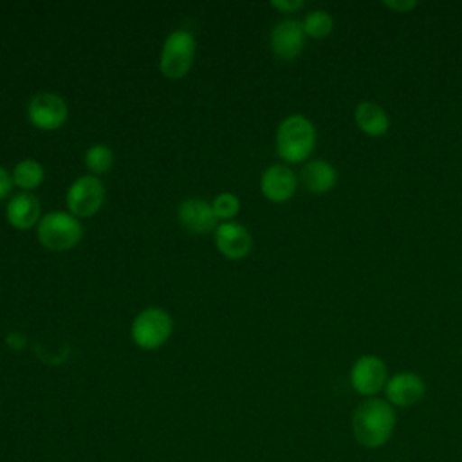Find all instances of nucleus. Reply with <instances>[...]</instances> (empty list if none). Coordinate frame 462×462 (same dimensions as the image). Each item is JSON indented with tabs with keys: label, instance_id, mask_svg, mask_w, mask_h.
<instances>
[{
	"label": "nucleus",
	"instance_id": "nucleus-6",
	"mask_svg": "<svg viewBox=\"0 0 462 462\" xmlns=\"http://www.w3.org/2000/svg\"><path fill=\"white\" fill-rule=\"evenodd\" d=\"M65 202L67 211L74 217H94L105 202V184L96 175H81L67 188Z\"/></svg>",
	"mask_w": 462,
	"mask_h": 462
},
{
	"label": "nucleus",
	"instance_id": "nucleus-13",
	"mask_svg": "<svg viewBox=\"0 0 462 462\" xmlns=\"http://www.w3.org/2000/svg\"><path fill=\"white\" fill-rule=\"evenodd\" d=\"M213 233L217 249L229 260H240L247 256L253 247L251 233L247 231L245 226L235 220L220 222Z\"/></svg>",
	"mask_w": 462,
	"mask_h": 462
},
{
	"label": "nucleus",
	"instance_id": "nucleus-19",
	"mask_svg": "<svg viewBox=\"0 0 462 462\" xmlns=\"http://www.w3.org/2000/svg\"><path fill=\"white\" fill-rule=\"evenodd\" d=\"M83 161H85V166L90 171V175L97 177V175L106 173L112 168V164H114V152L106 144L96 143V144L87 148V152L83 155Z\"/></svg>",
	"mask_w": 462,
	"mask_h": 462
},
{
	"label": "nucleus",
	"instance_id": "nucleus-1",
	"mask_svg": "<svg viewBox=\"0 0 462 462\" xmlns=\"http://www.w3.org/2000/svg\"><path fill=\"white\" fill-rule=\"evenodd\" d=\"M395 422V410L386 399L368 397L354 410L352 431L361 446L375 449L392 439Z\"/></svg>",
	"mask_w": 462,
	"mask_h": 462
},
{
	"label": "nucleus",
	"instance_id": "nucleus-20",
	"mask_svg": "<svg viewBox=\"0 0 462 462\" xmlns=\"http://www.w3.org/2000/svg\"><path fill=\"white\" fill-rule=\"evenodd\" d=\"M211 208L220 222H229L240 211V199L231 191H222L211 200Z\"/></svg>",
	"mask_w": 462,
	"mask_h": 462
},
{
	"label": "nucleus",
	"instance_id": "nucleus-21",
	"mask_svg": "<svg viewBox=\"0 0 462 462\" xmlns=\"http://www.w3.org/2000/svg\"><path fill=\"white\" fill-rule=\"evenodd\" d=\"M419 5V2L415 0H383V7L399 13V14H406L410 11H413Z\"/></svg>",
	"mask_w": 462,
	"mask_h": 462
},
{
	"label": "nucleus",
	"instance_id": "nucleus-18",
	"mask_svg": "<svg viewBox=\"0 0 462 462\" xmlns=\"http://www.w3.org/2000/svg\"><path fill=\"white\" fill-rule=\"evenodd\" d=\"M301 23H303L305 36L314 38V40L327 38L334 29V18L325 9H314V11L307 13L305 18L301 20Z\"/></svg>",
	"mask_w": 462,
	"mask_h": 462
},
{
	"label": "nucleus",
	"instance_id": "nucleus-23",
	"mask_svg": "<svg viewBox=\"0 0 462 462\" xmlns=\"http://www.w3.org/2000/svg\"><path fill=\"white\" fill-rule=\"evenodd\" d=\"M11 189H13V177L4 166H0V200L5 199L11 193Z\"/></svg>",
	"mask_w": 462,
	"mask_h": 462
},
{
	"label": "nucleus",
	"instance_id": "nucleus-16",
	"mask_svg": "<svg viewBox=\"0 0 462 462\" xmlns=\"http://www.w3.org/2000/svg\"><path fill=\"white\" fill-rule=\"evenodd\" d=\"M356 126L368 137H383L390 130L388 112L375 101H359L354 108Z\"/></svg>",
	"mask_w": 462,
	"mask_h": 462
},
{
	"label": "nucleus",
	"instance_id": "nucleus-22",
	"mask_svg": "<svg viewBox=\"0 0 462 462\" xmlns=\"http://www.w3.org/2000/svg\"><path fill=\"white\" fill-rule=\"evenodd\" d=\"M271 7H274L276 11L283 13V14H292L300 9L305 7L303 0H271Z\"/></svg>",
	"mask_w": 462,
	"mask_h": 462
},
{
	"label": "nucleus",
	"instance_id": "nucleus-9",
	"mask_svg": "<svg viewBox=\"0 0 462 462\" xmlns=\"http://www.w3.org/2000/svg\"><path fill=\"white\" fill-rule=\"evenodd\" d=\"M305 31L301 20L283 18L273 25L269 34V45L278 60L292 61L305 47Z\"/></svg>",
	"mask_w": 462,
	"mask_h": 462
},
{
	"label": "nucleus",
	"instance_id": "nucleus-12",
	"mask_svg": "<svg viewBox=\"0 0 462 462\" xmlns=\"http://www.w3.org/2000/svg\"><path fill=\"white\" fill-rule=\"evenodd\" d=\"M177 218L184 229L195 235H206L215 231L218 226V218L211 208V202L199 197L184 199L177 208Z\"/></svg>",
	"mask_w": 462,
	"mask_h": 462
},
{
	"label": "nucleus",
	"instance_id": "nucleus-2",
	"mask_svg": "<svg viewBox=\"0 0 462 462\" xmlns=\"http://www.w3.org/2000/svg\"><path fill=\"white\" fill-rule=\"evenodd\" d=\"M318 132L314 123L303 114H291L276 128L274 146L278 157L287 164L307 162L316 148Z\"/></svg>",
	"mask_w": 462,
	"mask_h": 462
},
{
	"label": "nucleus",
	"instance_id": "nucleus-17",
	"mask_svg": "<svg viewBox=\"0 0 462 462\" xmlns=\"http://www.w3.org/2000/svg\"><path fill=\"white\" fill-rule=\"evenodd\" d=\"M11 177H13L14 186H18L22 191L31 193V189L38 188L43 182L45 170L34 159H22L20 162L14 164V168L11 171Z\"/></svg>",
	"mask_w": 462,
	"mask_h": 462
},
{
	"label": "nucleus",
	"instance_id": "nucleus-4",
	"mask_svg": "<svg viewBox=\"0 0 462 462\" xmlns=\"http://www.w3.org/2000/svg\"><path fill=\"white\" fill-rule=\"evenodd\" d=\"M195 47V36L188 29L171 31L166 36L159 54V69L162 76L168 79L184 78L193 65Z\"/></svg>",
	"mask_w": 462,
	"mask_h": 462
},
{
	"label": "nucleus",
	"instance_id": "nucleus-15",
	"mask_svg": "<svg viewBox=\"0 0 462 462\" xmlns=\"http://www.w3.org/2000/svg\"><path fill=\"white\" fill-rule=\"evenodd\" d=\"M5 218L14 229L20 231L38 226L42 218L38 199L29 191H20L13 195L5 206Z\"/></svg>",
	"mask_w": 462,
	"mask_h": 462
},
{
	"label": "nucleus",
	"instance_id": "nucleus-7",
	"mask_svg": "<svg viewBox=\"0 0 462 462\" xmlns=\"http://www.w3.org/2000/svg\"><path fill=\"white\" fill-rule=\"evenodd\" d=\"M350 386L356 393L363 397H375L381 390H384L388 381V366L375 354L359 356L350 366Z\"/></svg>",
	"mask_w": 462,
	"mask_h": 462
},
{
	"label": "nucleus",
	"instance_id": "nucleus-5",
	"mask_svg": "<svg viewBox=\"0 0 462 462\" xmlns=\"http://www.w3.org/2000/svg\"><path fill=\"white\" fill-rule=\"evenodd\" d=\"M171 316L161 307L143 309L132 321L130 336L141 350H157L171 336Z\"/></svg>",
	"mask_w": 462,
	"mask_h": 462
},
{
	"label": "nucleus",
	"instance_id": "nucleus-3",
	"mask_svg": "<svg viewBox=\"0 0 462 462\" xmlns=\"http://www.w3.org/2000/svg\"><path fill=\"white\" fill-rule=\"evenodd\" d=\"M36 236L45 249L61 253L79 244L83 236V226L72 213L56 209L42 215L36 226Z\"/></svg>",
	"mask_w": 462,
	"mask_h": 462
},
{
	"label": "nucleus",
	"instance_id": "nucleus-8",
	"mask_svg": "<svg viewBox=\"0 0 462 462\" xmlns=\"http://www.w3.org/2000/svg\"><path fill=\"white\" fill-rule=\"evenodd\" d=\"M27 117L38 130H58L69 117L67 103L54 92H38L27 103Z\"/></svg>",
	"mask_w": 462,
	"mask_h": 462
},
{
	"label": "nucleus",
	"instance_id": "nucleus-14",
	"mask_svg": "<svg viewBox=\"0 0 462 462\" xmlns=\"http://www.w3.org/2000/svg\"><path fill=\"white\" fill-rule=\"evenodd\" d=\"M298 180L309 193L325 195L337 184V170L325 159H309L300 170Z\"/></svg>",
	"mask_w": 462,
	"mask_h": 462
},
{
	"label": "nucleus",
	"instance_id": "nucleus-10",
	"mask_svg": "<svg viewBox=\"0 0 462 462\" xmlns=\"http://www.w3.org/2000/svg\"><path fill=\"white\" fill-rule=\"evenodd\" d=\"M296 189H298V177L283 162L271 164L260 175V191L267 200L274 204H283L291 200Z\"/></svg>",
	"mask_w": 462,
	"mask_h": 462
},
{
	"label": "nucleus",
	"instance_id": "nucleus-11",
	"mask_svg": "<svg viewBox=\"0 0 462 462\" xmlns=\"http://www.w3.org/2000/svg\"><path fill=\"white\" fill-rule=\"evenodd\" d=\"M383 392L392 406L410 408L422 401L426 393V384L422 377L415 372H397L388 377Z\"/></svg>",
	"mask_w": 462,
	"mask_h": 462
}]
</instances>
